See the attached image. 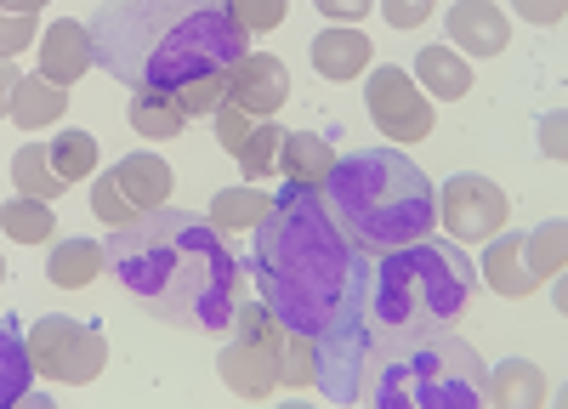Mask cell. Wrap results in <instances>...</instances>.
<instances>
[{
	"instance_id": "obj_7",
	"label": "cell",
	"mask_w": 568,
	"mask_h": 409,
	"mask_svg": "<svg viewBox=\"0 0 568 409\" xmlns=\"http://www.w3.org/2000/svg\"><path fill=\"white\" fill-rule=\"evenodd\" d=\"M29 347V364H34V376L45 381H63V387H85L91 376H103V364H109V341L98 325H80V318H40V325L23 336Z\"/></svg>"
},
{
	"instance_id": "obj_3",
	"label": "cell",
	"mask_w": 568,
	"mask_h": 409,
	"mask_svg": "<svg viewBox=\"0 0 568 409\" xmlns=\"http://www.w3.org/2000/svg\"><path fill=\"white\" fill-rule=\"evenodd\" d=\"M251 52L227 0H103L91 12V63L131 91H176Z\"/></svg>"
},
{
	"instance_id": "obj_17",
	"label": "cell",
	"mask_w": 568,
	"mask_h": 409,
	"mask_svg": "<svg viewBox=\"0 0 568 409\" xmlns=\"http://www.w3.org/2000/svg\"><path fill=\"white\" fill-rule=\"evenodd\" d=\"M546 403H551V381L540 364L506 358L500 370H489V409H546Z\"/></svg>"
},
{
	"instance_id": "obj_23",
	"label": "cell",
	"mask_w": 568,
	"mask_h": 409,
	"mask_svg": "<svg viewBox=\"0 0 568 409\" xmlns=\"http://www.w3.org/2000/svg\"><path fill=\"white\" fill-rule=\"evenodd\" d=\"M329 160H336V149H329V136L318 131H284V143H278V171L291 176V182H324Z\"/></svg>"
},
{
	"instance_id": "obj_9",
	"label": "cell",
	"mask_w": 568,
	"mask_h": 409,
	"mask_svg": "<svg viewBox=\"0 0 568 409\" xmlns=\"http://www.w3.org/2000/svg\"><path fill=\"white\" fill-rule=\"evenodd\" d=\"M364 103H369V120L382 125L393 143H420L433 136L438 114H433V98L415 85L409 69H369V85H364Z\"/></svg>"
},
{
	"instance_id": "obj_18",
	"label": "cell",
	"mask_w": 568,
	"mask_h": 409,
	"mask_svg": "<svg viewBox=\"0 0 568 409\" xmlns=\"http://www.w3.org/2000/svg\"><path fill=\"white\" fill-rule=\"evenodd\" d=\"M63 114H69V91L63 85H52L45 74H18L7 120H18L23 131H45V125H58Z\"/></svg>"
},
{
	"instance_id": "obj_4",
	"label": "cell",
	"mask_w": 568,
	"mask_h": 409,
	"mask_svg": "<svg viewBox=\"0 0 568 409\" xmlns=\"http://www.w3.org/2000/svg\"><path fill=\"white\" fill-rule=\"evenodd\" d=\"M318 200L358 250H393L438 227V188L404 149L336 154L318 182Z\"/></svg>"
},
{
	"instance_id": "obj_16",
	"label": "cell",
	"mask_w": 568,
	"mask_h": 409,
	"mask_svg": "<svg viewBox=\"0 0 568 409\" xmlns=\"http://www.w3.org/2000/svg\"><path fill=\"white\" fill-rule=\"evenodd\" d=\"M109 176H114V188L125 194V205H131L136 216L171 205V165H165L160 154H125Z\"/></svg>"
},
{
	"instance_id": "obj_2",
	"label": "cell",
	"mask_w": 568,
	"mask_h": 409,
	"mask_svg": "<svg viewBox=\"0 0 568 409\" xmlns=\"http://www.w3.org/2000/svg\"><path fill=\"white\" fill-rule=\"evenodd\" d=\"M103 267L142 313L200 336L227 330L245 296V267L227 250V234L211 216L176 205L142 211L136 222L114 227L103 239Z\"/></svg>"
},
{
	"instance_id": "obj_8",
	"label": "cell",
	"mask_w": 568,
	"mask_h": 409,
	"mask_svg": "<svg viewBox=\"0 0 568 409\" xmlns=\"http://www.w3.org/2000/svg\"><path fill=\"white\" fill-rule=\"evenodd\" d=\"M506 216H511V200H506L500 182H489V176H449L438 188V222L449 227L455 245L495 239L506 227Z\"/></svg>"
},
{
	"instance_id": "obj_31",
	"label": "cell",
	"mask_w": 568,
	"mask_h": 409,
	"mask_svg": "<svg viewBox=\"0 0 568 409\" xmlns=\"http://www.w3.org/2000/svg\"><path fill=\"white\" fill-rule=\"evenodd\" d=\"M278 143H284V131H278V120H256L251 125V136L240 143V171L251 176V182H262V176H273V165H278Z\"/></svg>"
},
{
	"instance_id": "obj_39",
	"label": "cell",
	"mask_w": 568,
	"mask_h": 409,
	"mask_svg": "<svg viewBox=\"0 0 568 409\" xmlns=\"http://www.w3.org/2000/svg\"><path fill=\"white\" fill-rule=\"evenodd\" d=\"M511 7H517V18L535 23V29H557L562 12H568V0H511Z\"/></svg>"
},
{
	"instance_id": "obj_36",
	"label": "cell",
	"mask_w": 568,
	"mask_h": 409,
	"mask_svg": "<svg viewBox=\"0 0 568 409\" xmlns=\"http://www.w3.org/2000/svg\"><path fill=\"white\" fill-rule=\"evenodd\" d=\"M91 211H98L109 227H125V222H136V211L125 205V194L114 188V176H98L91 182Z\"/></svg>"
},
{
	"instance_id": "obj_34",
	"label": "cell",
	"mask_w": 568,
	"mask_h": 409,
	"mask_svg": "<svg viewBox=\"0 0 568 409\" xmlns=\"http://www.w3.org/2000/svg\"><path fill=\"white\" fill-rule=\"evenodd\" d=\"M251 125H256V120H251V114H245L240 103H227V98H222V103L211 109V131H216V143H222L227 154H240V143L251 136Z\"/></svg>"
},
{
	"instance_id": "obj_22",
	"label": "cell",
	"mask_w": 568,
	"mask_h": 409,
	"mask_svg": "<svg viewBox=\"0 0 568 409\" xmlns=\"http://www.w3.org/2000/svg\"><path fill=\"white\" fill-rule=\"evenodd\" d=\"M131 131L149 136V143H171V136L187 131V114L176 109L171 91H131Z\"/></svg>"
},
{
	"instance_id": "obj_13",
	"label": "cell",
	"mask_w": 568,
	"mask_h": 409,
	"mask_svg": "<svg viewBox=\"0 0 568 409\" xmlns=\"http://www.w3.org/2000/svg\"><path fill=\"white\" fill-rule=\"evenodd\" d=\"M369 63H375V45H369L364 29H353V23H329V29L313 34V69H318L324 80L347 85V80H358Z\"/></svg>"
},
{
	"instance_id": "obj_20",
	"label": "cell",
	"mask_w": 568,
	"mask_h": 409,
	"mask_svg": "<svg viewBox=\"0 0 568 409\" xmlns=\"http://www.w3.org/2000/svg\"><path fill=\"white\" fill-rule=\"evenodd\" d=\"M415 85L426 91V98H466L471 91V63L455 52V45H420V58H415Z\"/></svg>"
},
{
	"instance_id": "obj_43",
	"label": "cell",
	"mask_w": 568,
	"mask_h": 409,
	"mask_svg": "<svg viewBox=\"0 0 568 409\" xmlns=\"http://www.w3.org/2000/svg\"><path fill=\"white\" fill-rule=\"evenodd\" d=\"M0 7H7V12H40L45 0H0Z\"/></svg>"
},
{
	"instance_id": "obj_27",
	"label": "cell",
	"mask_w": 568,
	"mask_h": 409,
	"mask_svg": "<svg viewBox=\"0 0 568 409\" xmlns=\"http://www.w3.org/2000/svg\"><path fill=\"white\" fill-rule=\"evenodd\" d=\"M29 381H34V364H29V347L18 341V330L7 325V318H0V409H12V403H23Z\"/></svg>"
},
{
	"instance_id": "obj_42",
	"label": "cell",
	"mask_w": 568,
	"mask_h": 409,
	"mask_svg": "<svg viewBox=\"0 0 568 409\" xmlns=\"http://www.w3.org/2000/svg\"><path fill=\"white\" fill-rule=\"evenodd\" d=\"M12 85H18V69H12V58H0V114L12 109Z\"/></svg>"
},
{
	"instance_id": "obj_15",
	"label": "cell",
	"mask_w": 568,
	"mask_h": 409,
	"mask_svg": "<svg viewBox=\"0 0 568 409\" xmlns=\"http://www.w3.org/2000/svg\"><path fill=\"white\" fill-rule=\"evenodd\" d=\"M216 376L240 398H273L278 392V358L262 352V347H245V341H227L216 352Z\"/></svg>"
},
{
	"instance_id": "obj_37",
	"label": "cell",
	"mask_w": 568,
	"mask_h": 409,
	"mask_svg": "<svg viewBox=\"0 0 568 409\" xmlns=\"http://www.w3.org/2000/svg\"><path fill=\"white\" fill-rule=\"evenodd\" d=\"M40 34H34V12H7L0 7V58H18L29 52Z\"/></svg>"
},
{
	"instance_id": "obj_19",
	"label": "cell",
	"mask_w": 568,
	"mask_h": 409,
	"mask_svg": "<svg viewBox=\"0 0 568 409\" xmlns=\"http://www.w3.org/2000/svg\"><path fill=\"white\" fill-rule=\"evenodd\" d=\"M489 250H484V279H489V290L495 296H529L540 279H535V273L524 267V234H506V227H500V234L495 239H484Z\"/></svg>"
},
{
	"instance_id": "obj_25",
	"label": "cell",
	"mask_w": 568,
	"mask_h": 409,
	"mask_svg": "<svg viewBox=\"0 0 568 409\" xmlns=\"http://www.w3.org/2000/svg\"><path fill=\"white\" fill-rule=\"evenodd\" d=\"M227 325H233V341H245V347H262V352L284 358V341H291V330L278 325L273 307H267L262 296H256V301H251V296H240V307H233Z\"/></svg>"
},
{
	"instance_id": "obj_6",
	"label": "cell",
	"mask_w": 568,
	"mask_h": 409,
	"mask_svg": "<svg viewBox=\"0 0 568 409\" xmlns=\"http://www.w3.org/2000/svg\"><path fill=\"white\" fill-rule=\"evenodd\" d=\"M358 403L369 409H489V370L460 336H375L364 352Z\"/></svg>"
},
{
	"instance_id": "obj_40",
	"label": "cell",
	"mask_w": 568,
	"mask_h": 409,
	"mask_svg": "<svg viewBox=\"0 0 568 409\" xmlns=\"http://www.w3.org/2000/svg\"><path fill=\"white\" fill-rule=\"evenodd\" d=\"M375 7V0H318V12L329 23H364V12Z\"/></svg>"
},
{
	"instance_id": "obj_28",
	"label": "cell",
	"mask_w": 568,
	"mask_h": 409,
	"mask_svg": "<svg viewBox=\"0 0 568 409\" xmlns=\"http://www.w3.org/2000/svg\"><path fill=\"white\" fill-rule=\"evenodd\" d=\"M267 200L273 194H262V188H222L211 200V222L222 227V234H251V227L267 216Z\"/></svg>"
},
{
	"instance_id": "obj_11",
	"label": "cell",
	"mask_w": 568,
	"mask_h": 409,
	"mask_svg": "<svg viewBox=\"0 0 568 409\" xmlns=\"http://www.w3.org/2000/svg\"><path fill=\"white\" fill-rule=\"evenodd\" d=\"M291 98V74L273 52H245L240 63H227V103H240L251 120H267Z\"/></svg>"
},
{
	"instance_id": "obj_35",
	"label": "cell",
	"mask_w": 568,
	"mask_h": 409,
	"mask_svg": "<svg viewBox=\"0 0 568 409\" xmlns=\"http://www.w3.org/2000/svg\"><path fill=\"white\" fill-rule=\"evenodd\" d=\"M278 387H313V341H307V336H291V341H284Z\"/></svg>"
},
{
	"instance_id": "obj_33",
	"label": "cell",
	"mask_w": 568,
	"mask_h": 409,
	"mask_svg": "<svg viewBox=\"0 0 568 409\" xmlns=\"http://www.w3.org/2000/svg\"><path fill=\"white\" fill-rule=\"evenodd\" d=\"M233 23H240L245 34H262V29H278L284 12H291V0H227Z\"/></svg>"
},
{
	"instance_id": "obj_29",
	"label": "cell",
	"mask_w": 568,
	"mask_h": 409,
	"mask_svg": "<svg viewBox=\"0 0 568 409\" xmlns=\"http://www.w3.org/2000/svg\"><path fill=\"white\" fill-rule=\"evenodd\" d=\"M562 245H568V222L562 216L546 222V227H535V234H524V267L535 273L540 285L562 273Z\"/></svg>"
},
{
	"instance_id": "obj_32",
	"label": "cell",
	"mask_w": 568,
	"mask_h": 409,
	"mask_svg": "<svg viewBox=\"0 0 568 409\" xmlns=\"http://www.w3.org/2000/svg\"><path fill=\"white\" fill-rule=\"evenodd\" d=\"M171 98H176V109H182L187 120H194V114H211V109L227 98V69H211V74L182 80V85L171 91Z\"/></svg>"
},
{
	"instance_id": "obj_26",
	"label": "cell",
	"mask_w": 568,
	"mask_h": 409,
	"mask_svg": "<svg viewBox=\"0 0 568 409\" xmlns=\"http://www.w3.org/2000/svg\"><path fill=\"white\" fill-rule=\"evenodd\" d=\"M12 182H18V194H34V200H63V188H69L40 143H23L12 154Z\"/></svg>"
},
{
	"instance_id": "obj_12",
	"label": "cell",
	"mask_w": 568,
	"mask_h": 409,
	"mask_svg": "<svg viewBox=\"0 0 568 409\" xmlns=\"http://www.w3.org/2000/svg\"><path fill=\"white\" fill-rule=\"evenodd\" d=\"M444 23H449V45L460 58H500L506 40H511L506 12L489 7V0H455Z\"/></svg>"
},
{
	"instance_id": "obj_24",
	"label": "cell",
	"mask_w": 568,
	"mask_h": 409,
	"mask_svg": "<svg viewBox=\"0 0 568 409\" xmlns=\"http://www.w3.org/2000/svg\"><path fill=\"white\" fill-rule=\"evenodd\" d=\"M0 234L18 239V245H45V239L58 234V211H52V200L18 194L12 205H0Z\"/></svg>"
},
{
	"instance_id": "obj_14",
	"label": "cell",
	"mask_w": 568,
	"mask_h": 409,
	"mask_svg": "<svg viewBox=\"0 0 568 409\" xmlns=\"http://www.w3.org/2000/svg\"><path fill=\"white\" fill-rule=\"evenodd\" d=\"M34 45H40V74L52 85H74L80 74H91V29L80 18L52 23Z\"/></svg>"
},
{
	"instance_id": "obj_1",
	"label": "cell",
	"mask_w": 568,
	"mask_h": 409,
	"mask_svg": "<svg viewBox=\"0 0 568 409\" xmlns=\"http://www.w3.org/2000/svg\"><path fill=\"white\" fill-rule=\"evenodd\" d=\"M251 273L256 296L273 307V318L291 336H329L364 325V290H369V262L364 250L336 227V216L324 211L313 182L284 176L267 216L251 227Z\"/></svg>"
},
{
	"instance_id": "obj_30",
	"label": "cell",
	"mask_w": 568,
	"mask_h": 409,
	"mask_svg": "<svg viewBox=\"0 0 568 409\" xmlns=\"http://www.w3.org/2000/svg\"><path fill=\"white\" fill-rule=\"evenodd\" d=\"M45 154H52L63 182H85L91 171H98V136H91V131H58Z\"/></svg>"
},
{
	"instance_id": "obj_5",
	"label": "cell",
	"mask_w": 568,
	"mask_h": 409,
	"mask_svg": "<svg viewBox=\"0 0 568 409\" xmlns=\"http://www.w3.org/2000/svg\"><path fill=\"white\" fill-rule=\"evenodd\" d=\"M471 290H478V267L455 250V239H409L382 250V262L369 267L364 290V325L369 336H426L449 330L466 313Z\"/></svg>"
},
{
	"instance_id": "obj_44",
	"label": "cell",
	"mask_w": 568,
	"mask_h": 409,
	"mask_svg": "<svg viewBox=\"0 0 568 409\" xmlns=\"http://www.w3.org/2000/svg\"><path fill=\"white\" fill-rule=\"evenodd\" d=\"M0 279H7V256H0Z\"/></svg>"
},
{
	"instance_id": "obj_38",
	"label": "cell",
	"mask_w": 568,
	"mask_h": 409,
	"mask_svg": "<svg viewBox=\"0 0 568 409\" xmlns=\"http://www.w3.org/2000/svg\"><path fill=\"white\" fill-rule=\"evenodd\" d=\"M433 7L438 0H382V12H387L393 29H420L426 18H433Z\"/></svg>"
},
{
	"instance_id": "obj_41",
	"label": "cell",
	"mask_w": 568,
	"mask_h": 409,
	"mask_svg": "<svg viewBox=\"0 0 568 409\" xmlns=\"http://www.w3.org/2000/svg\"><path fill=\"white\" fill-rule=\"evenodd\" d=\"M540 149H546V160H562V114H546V125H540Z\"/></svg>"
},
{
	"instance_id": "obj_21",
	"label": "cell",
	"mask_w": 568,
	"mask_h": 409,
	"mask_svg": "<svg viewBox=\"0 0 568 409\" xmlns=\"http://www.w3.org/2000/svg\"><path fill=\"white\" fill-rule=\"evenodd\" d=\"M98 273H103V245L98 239H63V245H52V256H45V279H52L58 290H85Z\"/></svg>"
},
{
	"instance_id": "obj_10",
	"label": "cell",
	"mask_w": 568,
	"mask_h": 409,
	"mask_svg": "<svg viewBox=\"0 0 568 409\" xmlns=\"http://www.w3.org/2000/svg\"><path fill=\"white\" fill-rule=\"evenodd\" d=\"M369 325L353 330H329L313 341V387L329 403H358V376H364V352H369Z\"/></svg>"
}]
</instances>
